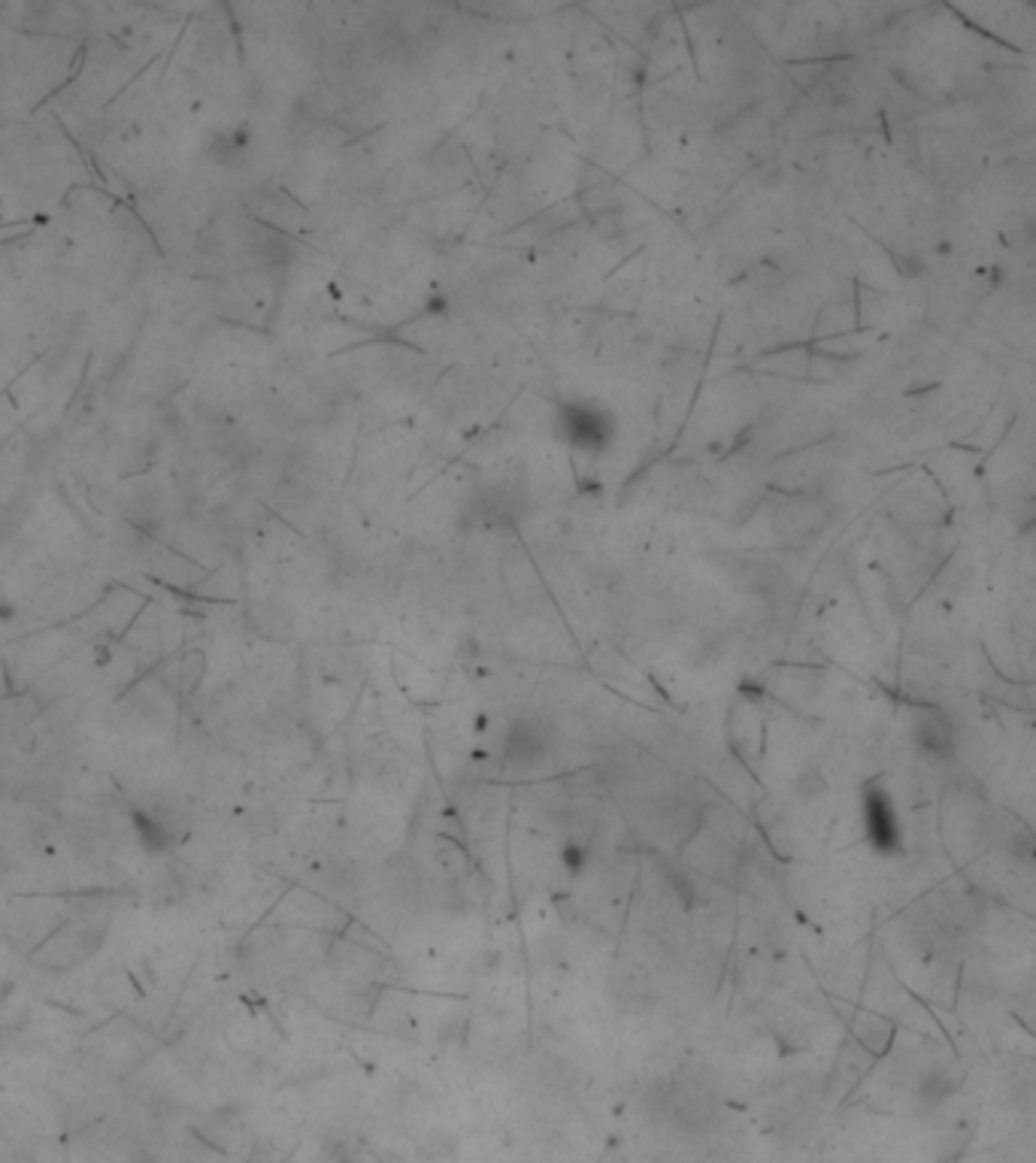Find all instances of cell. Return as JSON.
<instances>
[{
	"mask_svg": "<svg viewBox=\"0 0 1036 1163\" xmlns=\"http://www.w3.org/2000/svg\"><path fill=\"white\" fill-rule=\"evenodd\" d=\"M864 827L867 839L873 842V849L882 855L900 852L903 845V830L897 818V806L882 785H870L864 791Z\"/></svg>",
	"mask_w": 1036,
	"mask_h": 1163,
	"instance_id": "1",
	"label": "cell"
},
{
	"mask_svg": "<svg viewBox=\"0 0 1036 1163\" xmlns=\"http://www.w3.org/2000/svg\"><path fill=\"white\" fill-rule=\"evenodd\" d=\"M912 742L915 749L933 758V760H946L955 755L958 749V734H955V724L946 716L943 709L936 706H918L912 709Z\"/></svg>",
	"mask_w": 1036,
	"mask_h": 1163,
	"instance_id": "2",
	"label": "cell"
},
{
	"mask_svg": "<svg viewBox=\"0 0 1036 1163\" xmlns=\"http://www.w3.org/2000/svg\"><path fill=\"white\" fill-rule=\"evenodd\" d=\"M130 827H134V834H137V839H140V845L149 855H158V852H164L170 845V839H173V834H170V827H167V821L164 818H158V816H152L149 809H130Z\"/></svg>",
	"mask_w": 1036,
	"mask_h": 1163,
	"instance_id": "3",
	"label": "cell"
},
{
	"mask_svg": "<svg viewBox=\"0 0 1036 1163\" xmlns=\"http://www.w3.org/2000/svg\"><path fill=\"white\" fill-rule=\"evenodd\" d=\"M951 1094H955V1078H951L948 1073H943V1070H928L915 1085V1100H918L921 1109H928V1112L940 1109Z\"/></svg>",
	"mask_w": 1036,
	"mask_h": 1163,
	"instance_id": "4",
	"label": "cell"
}]
</instances>
